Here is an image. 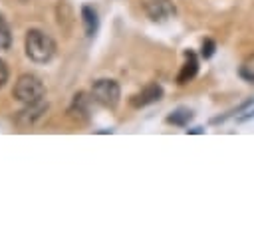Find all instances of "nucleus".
<instances>
[{
  "label": "nucleus",
  "instance_id": "1",
  "mask_svg": "<svg viewBox=\"0 0 254 252\" xmlns=\"http://www.w3.org/2000/svg\"><path fill=\"white\" fill-rule=\"evenodd\" d=\"M24 48H26V56L34 63H46L56 54V42L46 32L36 30V28H32V30L26 32Z\"/></svg>",
  "mask_w": 254,
  "mask_h": 252
},
{
  "label": "nucleus",
  "instance_id": "2",
  "mask_svg": "<svg viewBox=\"0 0 254 252\" xmlns=\"http://www.w3.org/2000/svg\"><path fill=\"white\" fill-rule=\"evenodd\" d=\"M14 97L18 101H22L24 105H32V103H40L44 101L46 95V87L40 81V77L32 75V73H24L18 77V81L14 83Z\"/></svg>",
  "mask_w": 254,
  "mask_h": 252
},
{
  "label": "nucleus",
  "instance_id": "3",
  "mask_svg": "<svg viewBox=\"0 0 254 252\" xmlns=\"http://www.w3.org/2000/svg\"><path fill=\"white\" fill-rule=\"evenodd\" d=\"M91 97L99 105L115 109L119 103V97H121V87L115 79H97L91 85Z\"/></svg>",
  "mask_w": 254,
  "mask_h": 252
},
{
  "label": "nucleus",
  "instance_id": "4",
  "mask_svg": "<svg viewBox=\"0 0 254 252\" xmlns=\"http://www.w3.org/2000/svg\"><path fill=\"white\" fill-rule=\"evenodd\" d=\"M145 12L153 22H165L177 14V8L171 0H149L145 4Z\"/></svg>",
  "mask_w": 254,
  "mask_h": 252
},
{
  "label": "nucleus",
  "instance_id": "5",
  "mask_svg": "<svg viewBox=\"0 0 254 252\" xmlns=\"http://www.w3.org/2000/svg\"><path fill=\"white\" fill-rule=\"evenodd\" d=\"M161 97H163V87L159 83H151L143 91H139L137 95H133L129 103H131V107H137L139 109V107H147V105L159 101Z\"/></svg>",
  "mask_w": 254,
  "mask_h": 252
},
{
  "label": "nucleus",
  "instance_id": "6",
  "mask_svg": "<svg viewBox=\"0 0 254 252\" xmlns=\"http://www.w3.org/2000/svg\"><path fill=\"white\" fill-rule=\"evenodd\" d=\"M185 58H187V62L183 63V67H181V71H179V75H177V81H179L181 85H185V83H189L190 79H194V75H196V71H198V60H196V56H194L192 52H187Z\"/></svg>",
  "mask_w": 254,
  "mask_h": 252
},
{
  "label": "nucleus",
  "instance_id": "7",
  "mask_svg": "<svg viewBox=\"0 0 254 252\" xmlns=\"http://www.w3.org/2000/svg\"><path fill=\"white\" fill-rule=\"evenodd\" d=\"M46 109H48V105H46L44 101L26 105V109H22L20 115H18V123H20V125H34V123L44 115Z\"/></svg>",
  "mask_w": 254,
  "mask_h": 252
},
{
  "label": "nucleus",
  "instance_id": "8",
  "mask_svg": "<svg viewBox=\"0 0 254 252\" xmlns=\"http://www.w3.org/2000/svg\"><path fill=\"white\" fill-rule=\"evenodd\" d=\"M81 20H83V28H85V34L91 38L97 34V28H99V18H97V12L93 6L85 4L81 6Z\"/></svg>",
  "mask_w": 254,
  "mask_h": 252
},
{
  "label": "nucleus",
  "instance_id": "9",
  "mask_svg": "<svg viewBox=\"0 0 254 252\" xmlns=\"http://www.w3.org/2000/svg\"><path fill=\"white\" fill-rule=\"evenodd\" d=\"M89 99H91V97H87V93H83V91L75 93V95H73V101H71V107H69V113L75 115V117H83V119H87Z\"/></svg>",
  "mask_w": 254,
  "mask_h": 252
},
{
  "label": "nucleus",
  "instance_id": "10",
  "mask_svg": "<svg viewBox=\"0 0 254 252\" xmlns=\"http://www.w3.org/2000/svg\"><path fill=\"white\" fill-rule=\"evenodd\" d=\"M190 119H192V111H190V109H185V107H181V109L173 111V113L167 117V121H169V123L179 125V127H185Z\"/></svg>",
  "mask_w": 254,
  "mask_h": 252
},
{
  "label": "nucleus",
  "instance_id": "11",
  "mask_svg": "<svg viewBox=\"0 0 254 252\" xmlns=\"http://www.w3.org/2000/svg\"><path fill=\"white\" fill-rule=\"evenodd\" d=\"M10 46H12V34L6 20L0 16V50H8Z\"/></svg>",
  "mask_w": 254,
  "mask_h": 252
},
{
  "label": "nucleus",
  "instance_id": "12",
  "mask_svg": "<svg viewBox=\"0 0 254 252\" xmlns=\"http://www.w3.org/2000/svg\"><path fill=\"white\" fill-rule=\"evenodd\" d=\"M240 75H242L244 79H248L250 83H254V54L242 63V67H240Z\"/></svg>",
  "mask_w": 254,
  "mask_h": 252
},
{
  "label": "nucleus",
  "instance_id": "13",
  "mask_svg": "<svg viewBox=\"0 0 254 252\" xmlns=\"http://www.w3.org/2000/svg\"><path fill=\"white\" fill-rule=\"evenodd\" d=\"M214 48H216V46H214V42H212V40H204V42H202V50H200V56H202L204 60H208V58L214 54Z\"/></svg>",
  "mask_w": 254,
  "mask_h": 252
},
{
  "label": "nucleus",
  "instance_id": "14",
  "mask_svg": "<svg viewBox=\"0 0 254 252\" xmlns=\"http://www.w3.org/2000/svg\"><path fill=\"white\" fill-rule=\"evenodd\" d=\"M8 81V67L4 63V60H0V87Z\"/></svg>",
  "mask_w": 254,
  "mask_h": 252
},
{
  "label": "nucleus",
  "instance_id": "15",
  "mask_svg": "<svg viewBox=\"0 0 254 252\" xmlns=\"http://www.w3.org/2000/svg\"><path fill=\"white\" fill-rule=\"evenodd\" d=\"M250 117H254V111H248L246 115H240V117H238V121H248Z\"/></svg>",
  "mask_w": 254,
  "mask_h": 252
},
{
  "label": "nucleus",
  "instance_id": "16",
  "mask_svg": "<svg viewBox=\"0 0 254 252\" xmlns=\"http://www.w3.org/2000/svg\"><path fill=\"white\" fill-rule=\"evenodd\" d=\"M187 133H202V127H194V129H187Z\"/></svg>",
  "mask_w": 254,
  "mask_h": 252
}]
</instances>
